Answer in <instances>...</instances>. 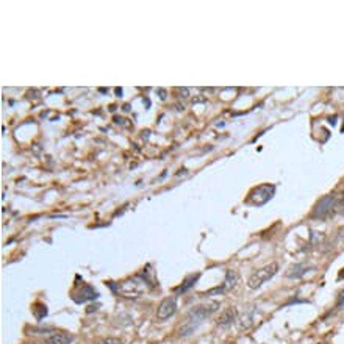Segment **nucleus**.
<instances>
[{
    "label": "nucleus",
    "instance_id": "20e7f679",
    "mask_svg": "<svg viewBox=\"0 0 344 344\" xmlns=\"http://www.w3.org/2000/svg\"><path fill=\"white\" fill-rule=\"evenodd\" d=\"M275 193V186L269 185V183H263V185H258L255 186L251 193H249L246 203L249 205H264L266 202H269L272 199V196Z\"/></svg>",
    "mask_w": 344,
    "mask_h": 344
},
{
    "label": "nucleus",
    "instance_id": "9b49d317",
    "mask_svg": "<svg viewBox=\"0 0 344 344\" xmlns=\"http://www.w3.org/2000/svg\"><path fill=\"white\" fill-rule=\"evenodd\" d=\"M199 277H201V274L189 275V277H186V279L183 280L182 285H180L178 288H175V292H177V294H180V292H186L189 288H193V287H194V283H196L197 280H199Z\"/></svg>",
    "mask_w": 344,
    "mask_h": 344
},
{
    "label": "nucleus",
    "instance_id": "1a4fd4ad",
    "mask_svg": "<svg viewBox=\"0 0 344 344\" xmlns=\"http://www.w3.org/2000/svg\"><path fill=\"white\" fill-rule=\"evenodd\" d=\"M307 269H308L307 263H299V264L291 266V268L288 269V272H287V275L289 279H299V277H302V275L307 274Z\"/></svg>",
    "mask_w": 344,
    "mask_h": 344
},
{
    "label": "nucleus",
    "instance_id": "7ed1b4c3",
    "mask_svg": "<svg viewBox=\"0 0 344 344\" xmlns=\"http://www.w3.org/2000/svg\"><path fill=\"white\" fill-rule=\"evenodd\" d=\"M277 271H279V264L277 263H269V264L263 266L261 269H258L257 272H254L251 277H249L247 287L251 289H257V288L263 287L264 283H268L274 277V275L277 274Z\"/></svg>",
    "mask_w": 344,
    "mask_h": 344
},
{
    "label": "nucleus",
    "instance_id": "39448f33",
    "mask_svg": "<svg viewBox=\"0 0 344 344\" xmlns=\"http://www.w3.org/2000/svg\"><path fill=\"white\" fill-rule=\"evenodd\" d=\"M177 296H171L163 299L158 308H157V319L158 321H166L169 317H172L177 312Z\"/></svg>",
    "mask_w": 344,
    "mask_h": 344
},
{
    "label": "nucleus",
    "instance_id": "f8f14e48",
    "mask_svg": "<svg viewBox=\"0 0 344 344\" xmlns=\"http://www.w3.org/2000/svg\"><path fill=\"white\" fill-rule=\"evenodd\" d=\"M94 344H122L119 338H113V337H107V338H100Z\"/></svg>",
    "mask_w": 344,
    "mask_h": 344
},
{
    "label": "nucleus",
    "instance_id": "6e6552de",
    "mask_svg": "<svg viewBox=\"0 0 344 344\" xmlns=\"http://www.w3.org/2000/svg\"><path fill=\"white\" fill-rule=\"evenodd\" d=\"M72 343H74L72 335H69L66 332H55L49 335L42 344H72Z\"/></svg>",
    "mask_w": 344,
    "mask_h": 344
},
{
    "label": "nucleus",
    "instance_id": "9d476101",
    "mask_svg": "<svg viewBox=\"0 0 344 344\" xmlns=\"http://www.w3.org/2000/svg\"><path fill=\"white\" fill-rule=\"evenodd\" d=\"M79 294H80V297L77 299V302H86V300H91V299L97 297V292L94 291L89 285H86V283H83V285H82Z\"/></svg>",
    "mask_w": 344,
    "mask_h": 344
},
{
    "label": "nucleus",
    "instance_id": "0eeeda50",
    "mask_svg": "<svg viewBox=\"0 0 344 344\" xmlns=\"http://www.w3.org/2000/svg\"><path fill=\"white\" fill-rule=\"evenodd\" d=\"M236 317H238L236 308H235V307H229V308L222 310V312H221L216 324H218L219 327H229V325H231V324H235Z\"/></svg>",
    "mask_w": 344,
    "mask_h": 344
},
{
    "label": "nucleus",
    "instance_id": "423d86ee",
    "mask_svg": "<svg viewBox=\"0 0 344 344\" xmlns=\"http://www.w3.org/2000/svg\"><path fill=\"white\" fill-rule=\"evenodd\" d=\"M238 280H239V275H238V272L236 271H227V274H226V280H224V283H222V287L221 288H216V289H211V291H208L206 292V294H214V292H224V291H229V289H233L235 287H236V283H238Z\"/></svg>",
    "mask_w": 344,
    "mask_h": 344
},
{
    "label": "nucleus",
    "instance_id": "f257e3e1",
    "mask_svg": "<svg viewBox=\"0 0 344 344\" xmlns=\"http://www.w3.org/2000/svg\"><path fill=\"white\" fill-rule=\"evenodd\" d=\"M218 310H219V302H216V300L193 307L191 310H189V313L186 315L185 322L182 324V327H180V333L178 335H180V337H188V335H191L197 329V327H199V324L203 319H206V317H210L211 315H214Z\"/></svg>",
    "mask_w": 344,
    "mask_h": 344
},
{
    "label": "nucleus",
    "instance_id": "f03ea898",
    "mask_svg": "<svg viewBox=\"0 0 344 344\" xmlns=\"http://www.w3.org/2000/svg\"><path fill=\"white\" fill-rule=\"evenodd\" d=\"M145 287H147V282L135 275V277H130L124 282L117 283L116 289L125 297H140L141 294H144Z\"/></svg>",
    "mask_w": 344,
    "mask_h": 344
}]
</instances>
